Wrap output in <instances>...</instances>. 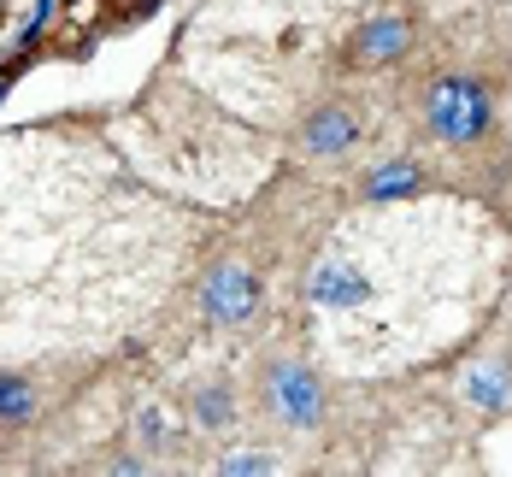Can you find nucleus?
<instances>
[{"label":"nucleus","mask_w":512,"mask_h":477,"mask_svg":"<svg viewBox=\"0 0 512 477\" xmlns=\"http://www.w3.org/2000/svg\"><path fill=\"white\" fill-rule=\"evenodd\" d=\"M189 218L95 136L0 142V360L89 354L154 313L189 254Z\"/></svg>","instance_id":"nucleus-1"},{"label":"nucleus","mask_w":512,"mask_h":477,"mask_svg":"<svg viewBox=\"0 0 512 477\" xmlns=\"http://www.w3.org/2000/svg\"><path fill=\"white\" fill-rule=\"evenodd\" d=\"M495 254V224L465 201H365L307 271L312 336L348 371L430 360L489 301Z\"/></svg>","instance_id":"nucleus-2"},{"label":"nucleus","mask_w":512,"mask_h":477,"mask_svg":"<svg viewBox=\"0 0 512 477\" xmlns=\"http://www.w3.org/2000/svg\"><path fill=\"white\" fill-rule=\"evenodd\" d=\"M495 106H489V89L477 77H436L430 95H424V124L448 142V148H465L489 130Z\"/></svg>","instance_id":"nucleus-3"},{"label":"nucleus","mask_w":512,"mask_h":477,"mask_svg":"<svg viewBox=\"0 0 512 477\" xmlns=\"http://www.w3.org/2000/svg\"><path fill=\"white\" fill-rule=\"evenodd\" d=\"M265 407L277 413V424L312 430V424L324 419V383H318V371H307V366H271V371H265Z\"/></svg>","instance_id":"nucleus-4"},{"label":"nucleus","mask_w":512,"mask_h":477,"mask_svg":"<svg viewBox=\"0 0 512 477\" xmlns=\"http://www.w3.org/2000/svg\"><path fill=\"white\" fill-rule=\"evenodd\" d=\"M259 313V283L242 265H218L201 283V318L212 330H242Z\"/></svg>","instance_id":"nucleus-5"},{"label":"nucleus","mask_w":512,"mask_h":477,"mask_svg":"<svg viewBox=\"0 0 512 477\" xmlns=\"http://www.w3.org/2000/svg\"><path fill=\"white\" fill-rule=\"evenodd\" d=\"M354 142H359V118L336 101L318 106L307 124H301V148H307V154H348Z\"/></svg>","instance_id":"nucleus-6"},{"label":"nucleus","mask_w":512,"mask_h":477,"mask_svg":"<svg viewBox=\"0 0 512 477\" xmlns=\"http://www.w3.org/2000/svg\"><path fill=\"white\" fill-rule=\"evenodd\" d=\"M430 177H424V165H412V159H389V165H377V171H365V201H407L418 195Z\"/></svg>","instance_id":"nucleus-7"},{"label":"nucleus","mask_w":512,"mask_h":477,"mask_svg":"<svg viewBox=\"0 0 512 477\" xmlns=\"http://www.w3.org/2000/svg\"><path fill=\"white\" fill-rule=\"evenodd\" d=\"M189 413H195L201 430H224V424H236V389H230L224 377H212V383H201V389L189 395Z\"/></svg>","instance_id":"nucleus-8"},{"label":"nucleus","mask_w":512,"mask_h":477,"mask_svg":"<svg viewBox=\"0 0 512 477\" xmlns=\"http://www.w3.org/2000/svg\"><path fill=\"white\" fill-rule=\"evenodd\" d=\"M401 53H407V24H401V18H377V24L359 30V59L389 65V59H401Z\"/></svg>","instance_id":"nucleus-9"},{"label":"nucleus","mask_w":512,"mask_h":477,"mask_svg":"<svg viewBox=\"0 0 512 477\" xmlns=\"http://www.w3.org/2000/svg\"><path fill=\"white\" fill-rule=\"evenodd\" d=\"M465 401H477V407H507L512 401V366H483L465 377Z\"/></svg>","instance_id":"nucleus-10"},{"label":"nucleus","mask_w":512,"mask_h":477,"mask_svg":"<svg viewBox=\"0 0 512 477\" xmlns=\"http://www.w3.org/2000/svg\"><path fill=\"white\" fill-rule=\"evenodd\" d=\"M36 419V389L18 371H0V424H30Z\"/></svg>","instance_id":"nucleus-11"},{"label":"nucleus","mask_w":512,"mask_h":477,"mask_svg":"<svg viewBox=\"0 0 512 477\" xmlns=\"http://www.w3.org/2000/svg\"><path fill=\"white\" fill-rule=\"evenodd\" d=\"M224 472H277V454H224Z\"/></svg>","instance_id":"nucleus-12"}]
</instances>
